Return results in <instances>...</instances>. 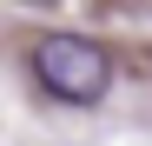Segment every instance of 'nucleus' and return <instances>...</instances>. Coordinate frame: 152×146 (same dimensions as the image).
Instances as JSON below:
<instances>
[{
	"instance_id": "1",
	"label": "nucleus",
	"mask_w": 152,
	"mask_h": 146,
	"mask_svg": "<svg viewBox=\"0 0 152 146\" xmlns=\"http://www.w3.org/2000/svg\"><path fill=\"white\" fill-rule=\"evenodd\" d=\"M33 80L66 106H93L99 93L113 86V60L99 40H80V33H46L33 46Z\"/></svg>"
}]
</instances>
